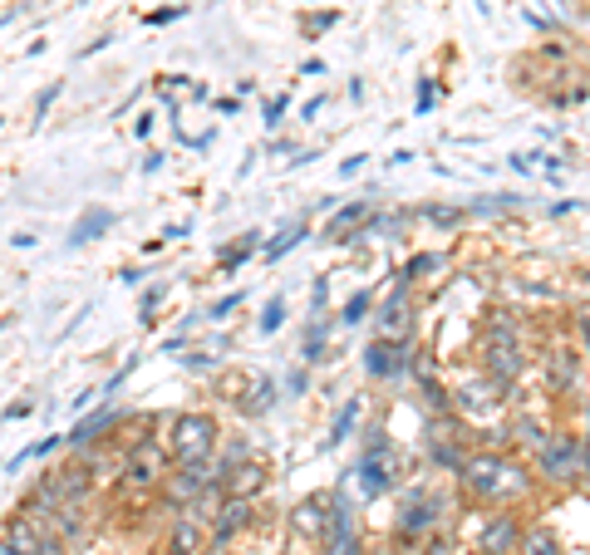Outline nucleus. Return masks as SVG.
I'll use <instances>...</instances> for the list:
<instances>
[{"mask_svg":"<svg viewBox=\"0 0 590 555\" xmlns=\"http://www.w3.org/2000/svg\"><path fill=\"white\" fill-rule=\"evenodd\" d=\"M163 467H168V457H163V447L143 443L138 452H133V462H128V487H153L158 477H163Z\"/></svg>","mask_w":590,"mask_h":555,"instance_id":"f03ea898","label":"nucleus"},{"mask_svg":"<svg viewBox=\"0 0 590 555\" xmlns=\"http://www.w3.org/2000/svg\"><path fill=\"white\" fill-rule=\"evenodd\" d=\"M212 443H217V423H212L207 413H187V418H177V428H173V457H177V467L207 462Z\"/></svg>","mask_w":590,"mask_h":555,"instance_id":"f257e3e1","label":"nucleus"},{"mask_svg":"<svg viewBox=\"0 0 590 555\" xmlns=\"http://www.w3.org/2000/svg\"><path fill=\"white\" fill-rule=\"evenodd\" d=\"M281 315H286V300H271V305H266V315H261V334L281 330Z\"/></svg>","mask_w":590,"mask_h":555,"instance_id":"6e6552de","label":"nucleus"},{"mask_svg":"<svg viewBox=\"0 0 590 555\" xmlns=\"http://www.w3.org/2000/svg\"><path fill=\"white\" fill-rule=\"evenodd\" d=\"M109 423V413H99V418H84L79 428H74V443H94V433Z\"/></svg>","mask_w":590,"mask_h":555,"instance_id":"1a4fd4ad","label":"nucleus"},{"mask_svg":"<svg viewBox=\"0 0 590 555\" xmlns=\"http://www.w3.org/2000/svg\"><path fill=\"white\" fill-rule=\"evenodd\" d=\"M0 555H15V551H10V546H0Z\"/></svg>","mask_w":590,"mask_h":555,"instance_id":"4468645a","label":"nucleus"},{"mask_svg":"<svg viewBox=\"0 0 590 555\" xmlns=\"http://www.w3.org/2000/svg\"><path fill=\"white\" fill-rule=\"evenodd\" d=\"M389 369H394V349L369 344V374H389Z\"/></svg>","mask_w":590,"mask_h":555,"instance_id":"0eeeda50","label":"nucleus"},{"mask_svg":"<svg viewBox=\"0 0 590 555\" xmlns=\"http://www.w3.org/2000/svg\"><path fill=\"white\" fill-rule=\"evenodd\" d=\"M55 94H59V84H50V89H45V94H40V99H35V113H40V118H45V109H50V104H55Z\"/></svg>","mask_w":590,"mask_h":555,"instance_id":"f8f14e48","label":"nucleus"},{"mask_svg":"<svg viewBox=\"0 0 590 555\" xmlns=\"http://www.w3.org/2000/svg\"><path fill=\"white\" fill-rule=\"evenodd\" d=\"M536 555H551V536L546 531H536Z\"/></svg>","mask_w":590,"mask_h":555,"instance_id":"ddd939ff","label":"nucleus"},{"mask_svg":"<svg viewBox=\"0 0 590 555\" xmlns=\"http://www.w3.org/2000/svg\"><path fill=\"white\" fill-rule=\"evenodd\" d=\"M202 546H207V531L187 516V521H177L173 531V555H202Z\"/></svg>","mask_w":590,"mask_h":555,"instance_id":"7ed1b4c3","label":"nucleus"},{"mask_svg":"<svg viewBox=\"0 0 590 555\" xmlns=\"http://www.w3.org/2000/svg\"><path fill=\"white\" fill-rule=\"evenodd\" d=\"M207 487V462H192V467H182L173 477V501H187V497H197Z\"/></svg>","mask_w":590,"mask_h":555,"instance_id":"20e7f679","label":"nucleus"},{"mask_svg":"<svg viewBox=\"0 0 590 555\" xmlns=\"http://www.w3.org/2000/svg\"><path fill=\"white\" fill-rule=\"evenodd\" d=\"M114 222V217H109V212H84V222L74 226V231H69V246H84V241H89V236H94V231H104V226Z\"/></svg>","mask_w":590,"mask_h":555,"instance_id":"39448f33","label":"nucleus"},{"mask_svg":"<svg viewBox=\"0 0 590 555\" xmlns=\"http://www.w3.org/2000/svg\"><path fill=\"white\" fill-rule=\"evenodd\" d=\"M246 511H251V506H246V501L236 497L232 506H227V521H222V526H217V541H227V536H232V531H241V526H246Z\"/></svg>","mask_w":590,"mask_h":555,"instance_id":"423d86ee","label":"nucleus"},{"mask_svg":"<svg viewBox=\"0 0 590 555\" xmlns=\"http://www.w3.org/2000/svg\"><path fill=\"white\" fill-rule=\"evenodd\" d=\"M354 418H359V403H345V413H340V423H335V443L354 428Z\"/></svg>","mask_w":590,"mask_h":555,"instance_id":"9d476101","label":"nucleus"},{"mask_svg":"<svg viewBox=\"0 0 590 555\" xmlns=\"http://www.w3.org/2000/svg\"><path fill=\"white\" fill-rule=\"evenodd\" d=\"M369 310V295H354L350 305H345V325H359V315Z\"/></svg>","mask_w":590,"mask_h":555,"instance_id":"9b49d317","label":"nucleus"}]
</instances>
